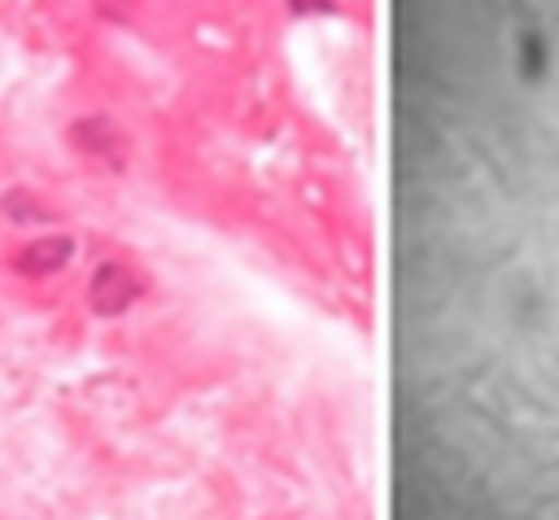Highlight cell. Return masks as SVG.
I'll return each mask as SVG.
<instances>
[{"label": "cell", "mask_w": 559, "mask_h": 520, "mask_svg": "<svg viewBox=\"0 0 559 520\" xmlns=\"http://www.w3.org/2000/svg\"><path fill=\"white\" fill-rule=\"evenodd\" d=\"M135 293H140V280H135L122 262H105V267L92 275V306H96L100 315H114V310L131 306Z\"/></svg>", "instance_id": "6da1fadb"}, {"label": "cell", "mask_w": 559, "mask_h": 520, "mask_svg": "<svg viewBox=\"0 0 559 520\" xmlns=\"http://www.w3.org/2000/svg\"><path fill=\"white\" fill-rule=\"evenodd\" d=\"M66 258H70V240H66V236H44V240H31V245L13 258V267L26 271V275H48V271L66 267Z\"/></svg>", "instance_id": "7a4b0ae2"}, {"label": "cell", "mask_w": 559, "mask_h": 520, "mask_svg": "<svg viewBox=\"0 0 559 520\" xmlns=\"http://www.w3.org/2000/svg\"><path fill=\"white\" fill-rule=\"evenodd\" d=\"M4 210H9L13 218H39V214H44V210H39V205L31 201V192H22V188L4 197Z\"/></svg>", "instance_id": "3957f363"}]
</instances>
